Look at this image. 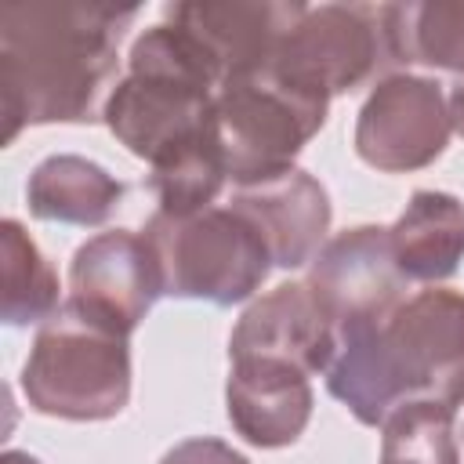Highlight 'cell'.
<instances>
[{
  "label": "cell",
  "mask_w": 464,
  "mask_h": 464,
  "mask_svg": "<svg viewBox=\"0 0 464 464\" xmlns=\"http://www.w3.org/2000/svg\"><path fill=\"white\" fill-rule=\"evenodd\" d=\"M149 167H152L149 188L160 203V214H170V218H192V214L207 210L218 199L221 185L228 181L225 156H221V145L214 134V120L207 130L167 149Z\"/></svg>",
  "instance_id": "obj_17"
},
{
  "label": "cell",
  "mask_w": 464,
  "mask_h": 464,
  "mask_svg": "<svg viewBox=\"0 0 464 464\" xmlns=\"http://www.w3.org/2000/svg\"><path fill=\"white\" fill-rule=\"evenodd\" d=\"M221 83L214 54L167 18L130 44L127 76L109 91L102 120L127 152L152 163L210 127Z\"/></svg>",
  "instance_id": "obj_3"
},
{
  "label": "cell",
  "mask_w": 464,
  "mask_h": 464,
  "mask_svg": "<svg viewBox=\"0 0 464 464\" xmlns=\"http://www.w3.org/2000/svg\"><path fill=\"white\" fill-rule=\"evenodd\" d=\"M304 4L286 0H232V4H174L167 18L185 25L221 65V76H239L265 69L283 36L297 25Z\"/></svg>",
  "instance_id": "obj_12"
},
{
  "label": "cell",
  "mask_w": 464,
  "mask_h": 464,
  "mask_svg": "<svg viewBox=\"0 0 464 464\" xmlns=\"http://www.w3.org/2000/svg\"><path fill=\"white\" fill-rule=\"evenodd\" d=\"M0 257H4V323L7 326L47 323L58 312V272L14 218H7L0 228Z\"/></svg>",
  "instance_id": "obj_18"
},
{
  "label": "cell",
  "mask_w": 464,
  "mask_h": 464,
  "mask_svg": "<svg viewBox=\"0 0 464 464\" xmlns=\"http://www.w3.org/2000/svg\"><path fill=\"white\" fill-rule=\"evenodd\" d=\"M446 105H450V123H453V130L464 138V76H457V83L450 87Z\"/></svg>",
  "instance_id": "obj_22"
},
{
  "label": "cell",
  "mask_w": 464,
  "mask_h": 464,
  "mask_svg": "<svg viewBox=\"0 0 464 464\" xmlns=\"http://www.w3.org/2000/svg\"><path fill=\"white\" fill-rule=\"evenodd\" d=\"M265 236L279 268L308 265L330 232V196L308 170H286L272 181L246 185L232 199Z\"/></svg>",
  "instance_id": "obj_14"
},
{
  "label": "cell",
  "mask_w": 464,
  "mask_h": 464,
  "mask_svg": "<svg viewBox=\"0 0 464 464\" xmlns=\"http://www.w3.org/2000/svg\"><path fill=\"white\" fill-rule=\"evenodd\" d=\"M395 62L392 4H319L304 7L268 65L283 80L334 98Z\"/></svg>",
  "instance_id": "obj_7"
},
{
  "label": "cell",
  "mask_w": 464,
  "mask_h": 464,
  "mask_svg": "<svg viewBox=\"0 0 464 464\" xmlns=\"http://www.w3.org/2000/svg\"><path fill=\"white\" fill-rule=\"evenodd\" d=\"M163 294V272L145 236L130 228L102 232L87 239L69 265V304L91 319L120 330H130L149 315Z\"/></svg>",
  "instance_id": "obj_9"
},
{
  "label": "cell",
  "mask_w": 464,
  "mask_h": 464,
  "mask_svg": "<svg viewBox=\"0 0 464 464\" xmlns=\"http://www.w3.org/2000/svg\"><path fill=\"white\" fill-rule=\"evenodd\" d=\"M326 388L359 424H384L406 402L457 413L464 402V294L435 286L381 315L344 323Z\"/></svg>",
  "instance_id": "obj_2"
},
{
  "label": "cell",
  "mask_w": 464,
  "mask_h": 464,
  "mask_svg": "<svg viewBox=\"0 0 464 464\" xmlns=\"http://www.w3.org/2000/svg\"><path fill=\"white\" fill-rule=\"evenodd\" d=\"M395 58L464 76V0L392 4Z\"/></svg>",
  "instance_id": "obj_19"
},
{
  "label": "cell",
  "mask_w": 464,
  "mask_h": 464,
  "mask_svg": "<svg viewBox=\"0 0 464 464\" xmlns=\"http://www.w3.org/2000/svg\"><path fill=\"white\" fill-rule=\"evenodd\" d=\"M381 428V464H460L453 410L446 406L406 402Z\"/></svg>",
  "instance_id": "obj_20"
},
{
  "label": "cell",
  "mask_w": 464,
  "mask_h": 464,
  "mask_svg": "<svg viewBox=\"0 0 464 464\" xmlns=\"http://www.w3.org/2000/svg\"><path fill=\"white\" fill-rule=\"evenodd\" d=\"M25 199H29V214L40 221L91 228L112 218V210L123 199V181H116L102 163L87 156L58 152L33 167Z\"/></svg>",
  "instance_id": "obj_16"
},
{
  "label": "cell",
  "mask_w": 464,
  "mask_h": 464,
  "mask_svg": "<svg viewBox=\"0 0 464 464\" xmlns=\"http://www.w3.org/2000/svg\"><path fill=\"white\" fill-rule=\"evenodd\" d=\"M315 297L334 315L337 330L355 319L381 315L395 308L402 297L406 276L395 265L388 228L381 225H355L323 243L312 257V272L304 279Z\"/></svg>",
  "instance_id": "obj_11"
},
{
  "label": "cell",
  "mask_w": 464,
  "mask_h": 464,
  "mask_svg": "<svg viewBox=\"0 0 464 464\" xmlns=\"http://www.w3.org/2000/svg\"><path fill=\"white\" fill-rule=\"evenodd\" d=\"M160 261L163 294L210 304H239L261 290L272 250L261 228L236 207H207L192 218L152 214L141 232Z\"/></svg>",
  "instance_id": "obj_6"
},
{
  "label": "cell",
  "mask_w": 464,
  "mask_h": 464,
  "mask_svg": "<svg viewBox=\"0 0 464 464\" xmlns=\"http://www.w3.org/2000/svg\"><path fill=\"white\" fill-rule=\"evenodd\" d=\"M160 464H250V460L239 450H232L228 442L199 435V439H185L174 450H167Z\"/></svg>",
  "instance_id": "obj_21"
},
{
  "label": "cell",
  "mask_w": 464,
  "mask_h": 464,
  "mask_svg": "<svg viewBox=\"0 0 464 464\" xmlns=\"http://www.w3.org/2000/svg\"><path fill=\"white\" fill-rule=\"evenodd\" d=\"M450 105L431 76L392 72L359 109L355 152L384 174H406L435 163L450 141Z\"/></svg>",
  "instance_id": "obj_8"
},
{
  "label": "cell",
  "mask_w": 464,
  "mask_h": 464,
  "mask_svg": "<svg viewBox=\"0 0 464 464\" xmlns=\"http://www.w3.org/2000/svg\"><path fill=\"white\" fill-rule=\"evenodd\" d=\"M22 392L44 417L109 420L130 399L127 334L62 304L36 334L22 366Z\"/></svg>",
  "instance_id": "obj_4"
},
{
  "label": "cell",
  "mask_w": 464,
  "mask_h": 464,
  "mask_svg": "<svg viewBox=\"0 0 464 464\" xmlns=\"http://www.w3.org/2000/svg\"><path fill=\"white\" fill-rule=\"evenodd\" d=\"M330 98L283 80L272 65L228 76L214 98V134L239 188L294 170L297 152L326 123Z\"/></svg>",
  "instance_id": "obj_5"
},
{
  "label": "cell",
  "mask_w": 464,
  "mask_h": 464,
  "mask_svg": "<svg viewBox=\"0 0 464 464\" xmlns=\"http://www.w3.org/2000/svg\"><path fill=\"white\" fill-rule=\"evenodd\" d=\"M337 323L308 283H283L257 297L228 337V359H272L301 373L330 370Z\"/></svg>",
  "instance_id": "obj_10"
},
{
  "label": "cell",
  "mask_w": 464,
  "mask_h": 464,
  "mask_svg": "<svg viewBox=\"0 0 464 464\" xmlns=\"http://www.w3.org/2000/svg\"><path fill=\"white\" fill-rule=\"evenodd\" d=\"M0 464H40V460H36L33 453H25V450H7Z\"/></svg>",
  "instance_id": "obj_23"
},
{
  "label": "cell",
  "mask_w": 464,
  "mask_h": 464,
  "mask_svg": "<svg viewBox=\"0 0 464 464\" xmlns=\"http://www.w3.org/2000/svg\"><path fill=\"white\" fill-rule=\"evenodd\" d=\"M138 7L116 4H4L0 7V98L4 141L36 123L94 120L102 87Z\"/></svg>",
  "instance_id": "obj_1"
},
{
  "label": "cell",
  "mask_w": 464,
  "mask_h": 464,
  "mask_svg": "<svg viewBox=\"0 0 464 464\" xmlns=\"http://www.w3.org/2000/svg\"><path fill=\"white\" fill-rule=\"evenodd\" d=\"M388 239L406 283H439L464 261V203L450 192L420 188L388 228Z\"/></svg>",
  "instance_id": "obj_15"
},
{
  "label": "cell",
  "mask_w": 464,
  "mask_h": 464,
  "mask_svg": "<svg viewBox=\"0 0 464 464\" xmlns=\"http://www.w3.org/2000/svg\"><path fill=\"white\" fill-rule=\"evenodd\" d=\"M232 428L261 450H279L301 439L312 417L308 373L272 359H232L225 384Z\"/></svg>",
  "instance_id": "obj_13"
}]
</instances>
